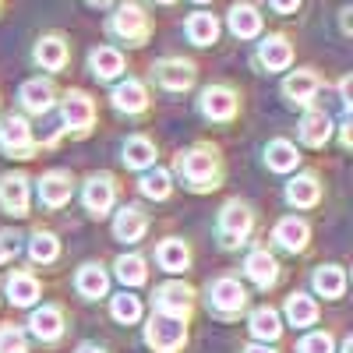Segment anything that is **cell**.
<instances>
[{
  "instance_id": "obj_1",
  "label": "cell",
  "mask_w": 353,
  "mask_h": 353,
  "mask_svg": "<svg viewBox=\"0 0 353 353\" xmlns=\"http://www.w3.org/2000/svg\"><path fill=\"white\" fill-rule=\"evenodd\" d=\"M110 32L121 36L131 46H141L145 39H149V14H145L134 0H124V4L117 8V14L110 18Z\"/></svg>"
},
{
  "instance_id": "obj_2",
  "label": "cell",
  "mask_w": 353,
  "mask_h": 353,
  "mask_svg": "<svg viewBox=\"0 0 353 353\" xmlns=\"http://www.w3.org/2000/svg\"><path fill=\"white\" fill-rule=\"evenodd\" d=\"M181 173L194 191H209L219 181V163L209 149H191V152L181 156Z\"/></svg>"
},
{
  "instance_id": "obj_3",
  "label": "cell",
  "mask_w": 353,
  "mask_h": 353,
  "mask_svg": "<svg viewBox=\"0 0 353 353\" xmlns=\"http://www.w3.org/2000/svg\"><path fill=\"white\" fill-rule=\"evenodd\" d=\"M184 339H188L184 321H181V318H170V314H156V318L149 321V329H145V343H149L152 350H159V353L181 350Z\"/></svg>"
},
{
  "instance_id": "obj_4",
  "label": "cell",
  "mask_w": 353,
  "mask_h": 353,
  "mask_svg": "<svg viewBox=\"0 0 353 353\" xmlns=\"http://www.w3.org/2000/svg\"><path fill=\"white\" fill-rule=\"evenodd\" d=\"M0 149H4L8 156H18V159H28L32 156V131H28V124L21 121V117H8L4 124H0Z\"/></svg>"
},
{
  "instance_id": "obj_5",
  "label": "cell",
  "mask_w": 353,
  "mask_h": 353,
  "mask_svg": "<svg viewBox=\"0 0 353 353\" xmlns=\"http://www.w3.org/2000/svg\"><path fill=\"white\" fill-rule=\"evenodd\" d=\"M248 233H251V212H248V205L230 201L226 209H223V216H219V237H223V244L233 248V244H241Z\"/></svg>"
},
{
  "instance_id": "obj_6",
  "label": "cell",
  "mask_w": 353,
  "mask_h": 353,
  "mask_svg": "<svg viewBox=\"0 0 353 353\" xmlns=\"http://www.w3.org/2000/svg\"><path fill=\"white\" fill-rule=\"evenodd\" d=\"M201 113L212 117V121H230V117L237 113V96H233L226 85H209L201 92Z\"/></svg>"
},
{
  "instance_id": "obj_7",
  "label": "cell",
  "mask_w": 353,
  "mask_h": 353,
  "mask_svg": "<svg viewBox=\"0 0 353 353\" xmlns=\"http://www.w3.org/2000/svg\"><path fill=\"white\" fill-rule=\"evenodd\" d=\"M209 301H212L216 311L233 314V311H241V307L248 304V293H244V286H241L237 279H219V283H212V290H209Z\"/></svg>"
},
{
  "instance_id": "obj_8",
  "label": "cell",
  "mask_w": 353,
  "mask_h": 353,
  "mask_svg": "<svg viewBox=\"0 0 353 353\" xmlns=\"http://www.w3.org/2000/svg\"><path fill=\"white\" fill-rule=\"evenodd\" d=\"M156 307L159 314H170V318H188L191 314V290L184 283H170L159 290V297H156Z\"/></svg>"
},
{
  "instance_id": "obj_9",
  "label": "cell",
  "mask_w": 353,
  "mask_h": 353,
  "mask_svg": "<svg viewBox=\"0 0 353 353\" xmlns=\"http://www.w3.org/2000/svg\"><path fill=\"white\" fill-rule=\"evenodd\" d=\"M156 78L163 88H170V92H184V88L194 85V64L188 61H163L156 68Z\"/></svg>"
},
{
  "instance_id": "obj_10",
  "label": "cell",
  "mask_w": 353,
  "mask_h": 353,
  "mask_svg": "<svg viewBox=\"0 0 353 353\" xmlns=\"http://www.w3.org/2000/svg\"><path fill=\"white\" fill-rule=\"evenodd\" d=\"M64 121L74 131H88V128H92V121H96L92 99H88L85 92H68V99H64Z\"/></svg>"
},
{
  "instance_id": "obj_11",
  "label": "cell",
  "mask_w": 353,
  "mask_h": 353,
  "mask_svg": "<svg viewBox=\"0 0 353 353\" xmlns=\"http://www.w3.org/2000/svg\"><path fill=\"white\" fill-rule=\"evenodd\" d=\"M258 61L269 68V71H283V68H290V61H293V46H290V39H286V36H269V39H261V46H258Z\"/></svg>"
},
{
  "instance_id": "obj_12",
  "label": "cell",
  "mask_w": 353,
  "mask_h": 353,
  "mask_svg": "<svg viewBox=\"0 0 353 353\" xmlns=\"http://www.w3.org/2000/svg\"><path fill=\"white\" fill-rule=\"evenodd\" d=\"M0 205L11 216H25L28 212V184L25 176H4L0 181Z\"/></svg>"
},
{
  "instance_id": "obj_13",
  "label": "cell",
  "mask_w": 353,
  "mask_h": 353,
  "mask_svg": "<svg viewBox=\"0 0 353 353\" xmlns=\"http://www.w3.org/2000/svg\"><path fill=\"white\" fill-rule=\"evenodd\" d=\"M68 198H71V176L68 173H46L39 181V201L46 209H61Z\"/></svg>"
},
{
  "instance_id": "obj_14",
  "label": "cell",
  "mask_w": 353,
  "mask_h": 353,
  "mask_svg": "<svg viewBox=\"0 0 353 353\" xmlns=\"http://www.w3.org/2000/svg\"><path fill=\"white\" fill-rule=\"evenodd\" d=\"M230 32L237 39H254L261 32V14L254 4H237L230 8Z\"/></svg>"
},
{
  "instance_id": "obj_15",
  "label": "cell",
  "mask_w": 353,
  "mask_h": 353,
  "mask_svg": "<svg viewBox=\"0 0 353 353\" xmlns=\"http://www.w3.org/2000/svg\"><path fill=\"white\" fill-rule=\"evenodd\" d=\"M88 68H92L96 78L110 81V78H117L124 71V53L113 50V46H99V50H92V57H88Z\"/></svg>"
},
{
  "instance_id": "obj_16",
  "label": "cell",
  "mask_w": 353,
  "mask_h": 353,
  "mask_svg": "<svg viewBox=\"0 0 353 353\" xmlns=\"http://www.w3.org/2000/svg\"><path fill=\"white\" fill-rule=\"evenodd\" d=\"M36 64L46 71H61L68 64V43L61 36H46L36 43Z\"/></svg>"
},
{
  "instance_id": "obj_17",
  "label": "cell",
  "mask_w": 353,
  "mask_h": 353,
  "mask_svg": "<svg viewBox=\"0 0 353 353\" xmlns=\"http://www.w3.org/2000/svg\"><path fill=\"white\" fill-rule=\"evenodd\" d=\"M21 106L25 110H32V113H46L53 106V85L43 81V78H32V81H25L21 85Z\"/></svg>"
},
{
  "instance_id": "obj_18",
  "label": "cell",
  "mask_w": 353,
  "mask_h": 353,
  "mask_svg": "<svg viewBox=\"0 0 353 353\" xmlns=\"http://www.w3.org/2000/svg\"><path fill=\"white\" fill-rule=\"evenodd\" d=\"M329 134H332V121H329V113H325V110H311L304 121H301V138L311 145V149L325 145Z\"/></svg>"
},
{
  "instance_id": "obj_19",
  "label": "cell",
  "mask_w": 353,
  "mask_h": 353,
  "mask_svg": "<svg viewBox=\"0 0 353 353\" xmlns=\"http://www.w3.org/2000/svg\"><path fill=\"white\" fill-rule=\"evenodd\" d=\"M110 205H113V181L110 176H92V181L85 184V209L103 216Z\"/></svg>"
},
{
  "instance_id": "obj_20",
  "label": "cell",
  "mask_w": 353,
  "mask_h": 353,
  "mask_svg": "<svg viewBox=\"0 0 353 353\" xmlns=\"http://www.w3.org/2000/svg\"><path fill=\"white\" fill-rule=\"evenodd\" d=\"M113 106L117 110H124V113H141L145 106H149V96H145V85L141 81H124V85H117V92H113Z\"/></svg>"
},
{
  "instance_id": "obj_21",
  "label": "cell",
  "mask_w": 353,
  "mask_h": 353,
  "mask_svg": "<svg viewBox=\"0 0 353 353\" xmlns=\"http://www.w3.org/2000/svg\"><path fill=\"white\" fill-rule=\"evenodd\" d=\"M318 74L314 71H297V74H290L286 81H283V92L293 99V103H311L314 99V92H318Z\"/></svg>"
},
{
  "instance_id": "obj_22",
  "label": "cell",
  "mask_w": 353,
  "mask_h": 353,
  "mask_svg": "<svg viewBox=\"0 0 353 353\" xmlns=\"http://www.w3.org/2000/svg\"><path fill=\"white\" fill-rule=\"evenodd\" d=\"M216 36H219V21H216L212 14L198 11V14L188 18V39H191L194 46H212Z\"/></svg>"
},
{
  "instance_id": "obj_23",
  "label": "cell",
  "mask_w": 353,
  "mask_h": 353,
  "mask_svg": "<svg viewBox=\"0 0 353 353\" xmlns=\"http://www.w3.org/2000/svg\"><path fill=\"white\" fill-rule=\"evenodd\" d=\"M145 212L141 209H124L121 216H117V223H113V233H117V241H141V233H145Z\"/></svg>"
},
{
  "instance_id": "obj_24",
  "label": "cell",
  "mask_w": 353,
  "mask_h": 353,
  "mask_svg": "<svg viewBox=\"0 0 353 353\" xmlns=\"http://www.w3.org/2000/svg\"><path fill=\"white\" fill-rule=\"evenodd\" d=\"M156 261L163 265L166 272H181V269H188L191 251H188L181 241H163V244H159V251H156Z\"/></svg>"
},
{
  "instance_id": "obj_25",
  "label": "cell",
  "mask_w": 353,
  "mask_h": 353,
  "mask_svg": "<svg viewBox=\"0 0 353 353\" xmlns=\"http://www.w3.org/2000/svg\"><path fill=\"white\" fill-rule=\"evenodd\" d=\"M8 293H11V304L28 307V304H36V297H39V283L32 276H25V272H14L8 279Z\"/></svg>"
},
{
  "instance_id": "obj_26",
  "label": "cell",
  "mask_w": 353,
  "mask_h": 353,
  "mask_svg": "<svg viewBox=\"0 0 353 353\" xmlns=\"http://www.w3.org/2000/svg\"><path fill=\"white\" fill-rule=\"evenodd\" d=\"M276 241H279L286 251H304V244H307V223H301V219H283V223L276 226Z\"/></svg>"
},
{
  "instance_id": "obj_27",
  "label": "cell",
  "mask_w": 353,
  "mask_h": 353,
  "mask_svg": "<svg viewBox=\"0 0 353 353\" xmlns=\"http://www.w3.org/2000/svg\"><path fill=\"white\" fill-rule=\"evenodd\" d=\"M248 276H251L258 286H272V283H276V258H272L269 251L248 254Z\"/></svg>"
},
{
  "instance_id": "obj_28",
  "label": "cell",
  "mask_w": 353,
  "mask_h": 353,
  "mask_svg": "<svg viewBox=\"0 0 353 353\" xmlns=\"http://www.w3.org/2000/svg\"><path fill=\"white\" fill-rule=\"evenodd\" d=\"M124 163L134 166V170L152 166V163H156V145H152L149 138H128V145H124Z\"/></svg>"
},
{
  "instance_id": "obj_29",
  "label": "cell",
  "mask_w": 353,
  "mask_h": 353,
  "mask_svg": "<svg viewBox=\"0 0 353 353\" xmlns=\"http://www.w3.org/2000/svg\"><path fill=\"white\" fill-rule=\"evenodd\" d=\"M314 290L321 293V297H343L346 290V279H343V269H336V265H325V269L314 272Z\"/></svg>"
},
{
  "instance_id": "obj_30",
  "label": "cell",
  "mask_w": 353,
  "mask_h": 353,
  "mask_svg": "<svg viewBox=\"0 0 353 353\" xmlns=\"http://www.w3.org/2000/svg\"><path fill=\"white\" fill-rule=\"evenodd\" d=\"M286 318H290V325L304 329V325H314L318 307H314V301H311V297L297 293V297H290V301H286Z\"/></svg>"
},
{
  "instance_id": "obj_31",
  "label": "cell",
  "mask_w": 353,
  "mask_h": 353,
  "mask_svg": "<svg viewBox=\"0 0 353 353\" xmlns=\"http://www.w3.org/2000/svg\"><path fill=\"white\" fill-rule=\"evenodd\" d=\"M32 332L39 336V339H57L64 332V318H61V311L57 307H43V311H36L32 314Z\"/></svg>"
},
{
  "instance_id": "obj_32",
  "label": "cell",
  "mask_w": 353,
  "mask_h": 353,
  "mask_svg": "<svg viewBox=\"0 0 353 353\" xmlns=\"http://www.w3.org/2000/svg\"><path fill=\"white\" fill-rule=\"evenodd\" d=\"M251 332H254L258 339H279V332H283L279 314H276L272 307H258V311L251 314Z\"/></svg>"
},
{
  "instance_id": "obj_33",
  "label": "cell",
  "mask_w": 353,
  "mask_h": 353,
  "mask_svg": "<svg viewBox=\"0 0 353 353\" xmlns=\"http://www.w3.org/2000/svg\"><path fill=\"white\" fill-rule=\"evenodd\" d=\"M318 181L314 176H297V181H293L290 188H286V198L293 201V205H301V209H307V205H314L318 201Z\"/></svg>"
},
{
  "instance_id": "obj_34",
  "label": "cell",
  "mask_w": 353,
  "mask_h": 353,
  "mask_svg": "<svg viewBox=\"0 0 353 353\" xmlns=\"http://www.w3.org/2000/svg\"><path fill=\"white\" fill-rule=\"evenodd\" d=\"M78 293L81 297H103L106 293V272L96 269V265H85L78 272Z\"/></svg>"
},
{
  "instance_id": "obj_35",
  "label": "cell",
  "mask_w": 353,
  "mask_h": 353,
  "mask_svg": "<svg viewBox=\"0 0 353 353\" xmlns=\"http://www.w3.org/2000/svg\"><path fill=\"white\" fill-rule=\"evenodd\" d=\"M265 159H269V166H272V170L286 173V170L297 166V149H293L290 141H272L269 149H265Z\"/></svg>"
},
{
  "instance_id": "obj_36",
  "label": "cell",
  "mask_w": 353,
  "mask_h": 353,
  "mask_svg": "<svg viewBox=\"0 0 353 353\" xmlns=\"http://www.w3.org/2000/svg\"><path fill=\"white\" fill-rule=\"evenodd\" d=\"M117 276H121L128 286H141L145 279H149V272H145V261L138 254H124L117 258Z\"/></svg>"
},
{
  "instance_id": "obj_37",
  "label": "cell",
  "mask_w": 353,
  "mask_h": 353,
  "mask_svg": "<svg viewBox=\"0 0 353 353\" xmlns=\"http://www.w3.org/2000/svg\"><path fill=\"white\" fill-rule=\"evenodd\" d=\"M141 194L145 198H166L170 194V176H166V170H152V173H145L141 176Z\"/></svg>"
},
{
  "instance_id": "obj_38",
  "label": "cell",
  "mask_w": 353,
  "mask_h": 353,
  "mask_svg": "<svg viewBox=\"0 0 353 353\" xmlns=\"http://www.w3.org/2000/svg\"><path fill=\"white\" fill-rule=\"evenodd\" d=\"M57 237L53 233H36L32 241H28V254H32V261H53L57 258Z\"/></svg>"
},
{
  "instance_id": "obj_39",
  "label": "cell",
  "mask_w": 353,
  "mask_h": 353,
  "mask_svg": "<svg viewBox=\"0 0 353 353\" xmlns=\"http://www.w3.org/2000/svg\"><path fill=\"white\" fill-rule=\"evenodd\" d=\"M113 318L124 321V325H131V321L141 318V304L138 297H131V293H121V297H113Z\"/></svg>"
},
{
  "instance_id": "obj_40",
  "label": "cell",
  "mask_w": 353,
  "mask_h": 353,
  "mask_svg": "<svg viewBox=\"0 0 353 353\" xmlns=\"http://www.w3.org/2000/svg\"><path fill=\"white\" fill-rule=\"evenodd\" d=\"M0 353H28L25 336L18 329H0Z\"/></svg>"
},
{
  "instance_id": "obj_41",
  "label": "cell",
  "mask_w": 353,
  "mask_h": 353,
  "mask_svg": "<svg viewBox=\"0 0 353 353\" xmlns=\"http://www.w3.org/2000/svg\"><path fill=\"white\" fill-rule=\"evenodd\" d=\"M301 353H332V339L329 332H314L301 343Z\"/></svg>"
},
{
  "instance_id": "obj_42",
  "label": "cell",
  "mask_w": 353,
  "mask_h": 353,
  "mask_svg": "<svg viewBox=\"0 0 353 353\" xmlns=\"http://www.w3.org/2000/svg\"><path fill=\"white\" fill-rule=\"evenodd\" d=\"M14 251H18V241L11 237V233H0V265H4Z\"/></svg>"
},
{
  "instance_id": "obj_43",
  "label": "cell",
  "mask_w": 353,
  "mask_h": 353,
  "mask_svg": "<svg viewBox=\"0 0 353 353\" xmlns=\"http://www.w3.org/2000/svg\"><path fill=\"white\" fill-rule=\"evenodd\" d=\"M269 4H272L279 14H293V11L301 8V0H269Z\"/></svg>"
},
{
  "instance_id": "obj_44",
  "label": "cell",
  "mask_w": 353,
  "mask_h": 353,
  "mask_svg": "<svg viewBox=\"0 0 353 353\" xmlns=\"http://www.w3.org/2000/svg\"><path fill=\"white\" fill-rule=\"evenodd\" d=\"M78 353H103V350H96V346H81Z\"/></svg>"
},
{
  "instance_id": "obj_45",
  "label": "cell",
  "mask_w": 353,
  "mask_h": 353,
  "mask_svg": "<svg viewBox=\"0 0 353 353\" xmlns=\"http://www.w3.org/2000/svg\"><path fill=\"white\" fill-rule=\"evenodd\" d=\"M248 353H272V350H265V346H251Z\"/></svg>"
},
{
  "instance_id": "obj_46",
  "label": "cell",
  "mask_w": 353,
  "mask_h": 353,
  "mask_svg": "<svg viewBox=\"0 0 353 353\" xmlns=\"http://www.w3.org/2000/svg\"><path fill=\"white\" fill-rule=\"evenodd\" d=\"M88 4H96V8H106V4H110V0H88Z\"/></svg>"
},
{
  "instance_id": "obj_47",
  "label": "cell",
  "mask_w": 353,
  "mask_h": 353,
  "mask_svg": "<svg viewBox=\"0 0 353 353\" xmlns=\"http://www.w3.org/2000/svg\"><path fill=\"white\" fill-rule=\"evenodd\" d=\"M159 4H173V0H159Z\"/></svg>"
},
{
  "instance_id": "obj_48",
  "label": "cell",
  "mask_w": 353,
  "mask_h": 353,
  "mask_svg": "<svg viewBox=\"0 0 353 353\" xmlns=\"http://www.w3.org/2000/svg\"><path fill=\"white\" fill-rule=\"evenodd\" d=\"M198 4H205V0H198Z\"/></svg>"
}]
</instances>
